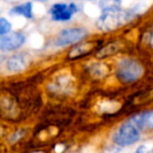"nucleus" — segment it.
<instances>
[{"label": "nucleus", "mask_w": 153, "mask_h": 153, "mask_svg": "<svg viewBox=\"0 0 153 153\" xmlns=\"http://www.w3.org/2000/svg\"><path fill=\"white\" fill-rule=\"evenodd\" d=\"M88 32L86 28L74 26V27H66L60 30L53 40V45L56 47H65L68 45H76L82 42L87 37Z\"/></svg>", "instance_id": "20e7f679"}, {"label": "nucleus", "mask_w": 153, "mask_h": 153, "mask_svg": "<svg viewBox=\"0 0 153 153\" xmlns=\"http://www.w3.org/2000/svg\"><path fill=\"white\" fill-rule=\"evenodd\" d=\"M135 153H145V152H143V151H140V150H137Z\"/></svg>", "instance_id": "f3484780"}, {"label": "nucleus", "mask_w": 153, "mask_h": 153, "mask_svg": "<svg viewBox=\"0 0 153 153\" xmlns=\"http://www.w3.org/2000/svg\"><path fill=\"white\" fill-rule=\"evenodd\" d=\"M11 16H21L25 19H33L34 18V12H33V3L30 1L20 3L18 5L13 7L10 10Z\"/></svg>", "instance_id": "9d476101"}, {"label": "nucleus", "mask_w": 153, "mask_h": 153, "mask_svg": "<svg viewBox=\"0 0 153 153\" xmlns=\"http://www.w3.org/2000/svg\"><path fill=\"white\" fill-rule=\"evenodd\" d=\"M150 153H153V149H152V150H151V152Z\"/></svg>", "instance_id": "a211bd4d"}, {"label": "nucleus", "mask_w": 153, "mask_h": 153, "mask_svg": "<svg viewBox=\"0 0 153 153\" xmlns=\"http://www.w3.org/2000/svg\"><path fill=\"white\" fill-rule=\"evenodd\" d=\"M26 42V36L22 32H11L0 38V51L13 53L21 48Z\"/></svg>", "instance_id": "423d86ee"}, {"label": "nucleus", "mask_w": 153, "mask_h": 153, "mask_svg": "<svg viewBox=\"0 0 153 153\" xmlns=\"http://www.w3.org/2000/svg\"><path fill=\"white\" fill-rule=\"evenodd\" d=\"M140 131H151L153 130V110L142 111L132 115L129 120Z\"/></svg>", "instance_id": "0eeeda50"}, {"label": "nucleus", "mask_w": 153, "mask_h": 153, "mask_svg": "<svg viewBox=\"0 0 153 153\" xmlns=\"http://www.w3.org/2000/svg\"><path fill=\"white\" fill-rule=\"evenodd\" d=\"M35 1H38V2H42V3H44V2H47L48 0H35Z\"/></svg>", "instance_id": "2eb2a0df"}, {"label": "nucleus", "mask_w": 153, "mask_h": 153, "mask_svg": "<svg viewBox=\"0 0 153 153\" xmlns=\"http://www.w3.org/2000/svg\"><path fill=\"white\" fill-rule=\"evenodd\" d=\"M122 0H100V5L103 9L109 7H121Z\"/></svg>", "instance_id": "ddd939ff"}, {"label": "nucleus", "mask_w": 153, "mask_h": 153, "mask_svg": "<svg viewBox=\"0 0 153 153\" xmlns=\"http://www.w3.org/2000/svg\"><path fill=\"white\" fill-rule=\"evenodd\" d=\"M129 15L121 7H109L102 10L100 17L96 22V26L103 33L115 30L128 21Z\"/></svg>", "instance_id": "f257e3e1"}, {"label": "nucleus", "mask_w": 153, "mask_h": 153, "mask_svg": "<svg viewBox=\"0 0 153 153\" xmlns=\"http://www.w3.org/2000/svg\"><path fill=\"white\" fill-rule=\"evenodd\" d=\"M76 13H78V5L74 2H56L48 10L51 20L56 22L69 21Z\"/></svg>", "instance_id": "39448f33"}, {"label": "nucleus", "mask_w": 153, "mask_h": 153, "mask_svg": "<svg viewBox=\"0 0 153 153\" xmlns=\"http://www.w3.org/2000/svg\"><path fill=\"white\" fill-rule=\"evenodd\" d=\"M24 134H25V132H24L23 130H18V131L14 132V133L12 134L10 140H11L12 143H15V142H17V140H19Z\"/></svg>", "instance_id": "4468645a"}, {"label": "nucleus", "mask_w": 153, "mask_h": 153, "mask_svg": "<svg viewBox=\"0 0 153 153\" xmlns=\"http://www.w3.org/2000/svg\"><path fill=\"white\" fill-rule=\"evenodd\" d=\"M117 51H119V46H117V43H110V44H108L107 46L102 47L101 49H98L97 56L99 57V59H103V58L114 55Z\"/></svg>", "instance_id": "9b49d317"}, {"label": "nucleus", "mask_w": 153, "mask_h": 153, "mask_svg": "<svg viewBox=\"0 0 153 153\" xmlns=\"http://www.w3.org/2000/svg\"><path fill=\"white\" fill-rule=\"evenodd\" d=\"M30 153H44L43 151H33V152H30Z\"/></svg>", "instance_id": "dca6fc26"}, {"label": "nucleus", "mask_w": 153, "mask_h": 153, "mask_svg": "<svg viewBox=\"0 0 153 153\" xmlns=\"http://www.w3.org/2000/svg\"><path fill=\"white\" fill-rule=\"evenodd\" d=\"M144 68L138 61L131 58L122 59L115 68V76L121 83L131 84L143 76Z\"/></svg>", "instance_id": "f03ea898"}, {"label": "nucleus", "mask_w": 153, "mask_h": 153, "mask_svg": "<svg viewBox=\"0 0 153 153\" xmlns=\"http://www.w3.org/2000/svg\"><path fill=\"white\" fill-rule=\"evenodd\" d=\"M140 140V130L132 122L127 121L122 124L112 135V142L115 146L129 147Z\"/></svg>", "instance_id": "7ed1b4c3"}, {"label": "nucleus", "mask_w": 153, "mask_h": 153, "mask_svg": "<svg viewBox=\"0 0 153 153\" xmlns=\"http://www.w3.org/2000/svg\"><path fill=\"white\" fill-rule=\"evenodd\" d=\"M12 28H13V25L10 20L4 17H0V38L10 34L12 32Z\"/></svg>", "instance_id": "f8f14e48"}, {"label": "nucleus", "mask_w": 153, "mask_h": 153, "mask_svg": "<svg viewBox=\"0 0 153 153\" xmlns=\"http://www.w3.org/2000/svg\"><path fill=\"white\" fill-rule=\"evenodd\" d=\"M96 47V41H84V42L82 41V42L74 45L69 49L67 53V58L70 60H74L79 59L81 57H85V56L89 55Z\"/></svg>", "instance_id": "6e6552de"}, {"label": "nucleus", "mask_w": 153, "mask_h": 153, "mask_svg": "<svg viewBox=\"0 0 153 153\" xmlns=\"http://www.w3.org/2000/svg\"><path fill=\"white\" fill-rule=\"evenodd\" d=\"M28 60L24 53H15V55L11 56L9 59L7 60L5 63V67H7V71L13 72V74H17V72H21L27 67Z\"/></svg>", "instance_id": "1a4fd4ad"}]
</instances>
